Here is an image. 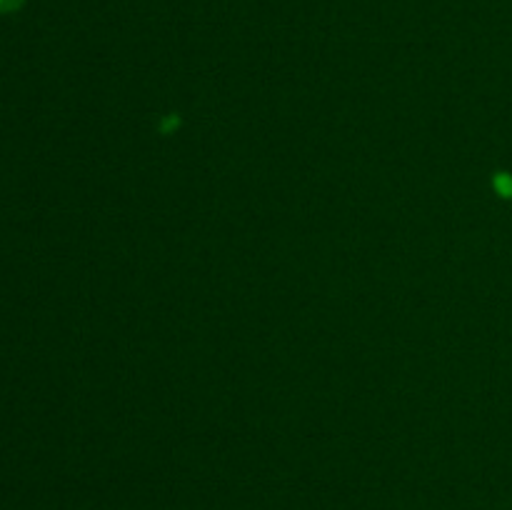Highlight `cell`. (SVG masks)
I'll use <instances>...</instances> for the list:
<instances>
[{
  "mask_svg": "<svg viewBox=\"0 0 512 510\" xmlns=\"http://www.w3.org/2000/svg\"><path fill=\"white\" fill-rule=\"evenodd\" d=\"M493 183H495V190H498L503 198H512V178L508 173H498Z\"/></svg>",
  "mask_w": 512,
  "mask_h": 510,
  "instance_id": "obj_1",
  "label": "cell"
},
{
  "mask_svg": "<svg viewBox=\"0 0 512 510\" xmlns=\"http://www.w3.org/2000/svg\"><path fill=\"white\" fill-rule=\"evenodd\" d=\"M25 5V0H0V13H15Z\"/></svg>",
  "mask_w": 512,
  "mask_h": 510,
  "instance_id": "obj_2",
  "label": "cell"
}]
</instances>
